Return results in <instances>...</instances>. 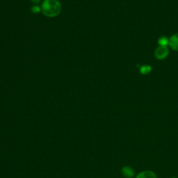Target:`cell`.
Returning <instances> with one entry per match:
<instances>
[{
  "mask_svg": "<svg viewBox=\"0 0 178 178\" xmlns=\"http://www.w3.org/2000/svg\"><path fill=\"white\" fill-rule=\"evenodd\" d=\"M42 11L48 17H55L61 10V6L57 0H45L42 4Z\"/></svg>",
  "mask_w": 178,
  "mask_h": 178,
  "instance_id": "1",
  "label": "cell"
},
{
  "mask_svg": "<svg viewBox=\"0 0 178 178\" xmlns=\"http://www.w3.org/2000/svg\"><path fill=\"white\" fill-rule=\"evenodd\" d=\"M168 45L173 50L178 51V33H175L169 38Z\"/></svg>",
  "mask_w": 178,
  "mask_h": 178,
  "instance_id": "3",
  "label": "cell"
},
{
  "mask_svg": "<svg viewBox=\"0 0 178 178\" xmlns=\"http://www.w3.org/2000/svg\"><path fill=\"white\" fill-rule=\"evenodd\" d=\"M168 38L166 36H161L159 38L158 43L159 46H167L168 45Z\"/></svg>",
  "mask_w": 178,
  "mask_h": 178,
  "instance_id": "7",
  "label": "cell"
},
{
  "mask_svg": "<svg viewBox=\"0 0 178 178\" xmlns=\"http://www.w3.org/2000/svg\"><path fill=\"white\" fill-rule=\"evenodd\" d=\"M151 71H152V67L150 66H148V65L143 66L140 68V72L142 75H148Z\"/></svg>",
  "mask_w": 178,
  "mask_h": 178,
  "instance_id": "6",
  "label": "cell"
},
{
  "mask_svg": "<svg viewBox=\"0 0 178 178\" xmlns=\"http://www.w3.org/2000/svg\"><path fill=\"white\" fill-rule=\"evenodd\" d=\"M169 50L167 46H159L155 49V56L157 59L163 60L167 57Z\"/></svg>",
  "mask_w": 178,
  "mask_h": 178,
  "instance_id": "2",
  "label": "cell"
},
{
  "mask_svg": "<svg viewBox=\"0 0 178 178\" xmlns=\"http://www.w3.org/2000/svg\"><path fill=\"white\" fill-rule=\"evenodd\" d=\"M121 173L124 177L132 178L134 175V170L130 166H124L121 170Z\"/></svg>",
  "mask_w": 178,
  "mask_h": 178,
  "instance_id": "4",
  "label": "cell"
},
{
  "mask_svg": "<svg viewBox=\"0 0 178 178\" xmlns=\"http://www.w3.org/2000/svg\"><path fill=\"white\" fill-rule=\"evenodd\" d=\"M33 2H34V3H38V2H40V0H31Z\"/></svg>",
  "mask_w": 178,
  "mask_h": 178,
  "instance_id": "9",
  "label": "cell"
},
{
  "mask_svg": "<svg viewBox=\"0 0 178 178\" xmlns=\"http://www.w3.org/2000/svg\"><path fill=\"white\" fill-rule=\"evenodd\" d=\"M136 178H157V175L152 171H143L137 175Z\"/></svg>",
  "mask_w": 178,
  "mask_h": 178,
  "instance_id": "5",
  "label": "cell"
},
{
  "mask_svg": "<svg viewBox=\"0 0 178 178\" xmlns=\"http://www.w3.org/2000/svg\"><path fill=\"white\" fill-rule=\"evenodd\" d=\"M32 11L34 13H38V12H39L40 8H39V7H38V6H34V7H33Z\"/></svg>",
  "mask_w": 178,
  "mask_h": 178,
  "instance_id": "8",
  "label": "cell"
}]
</instances>
